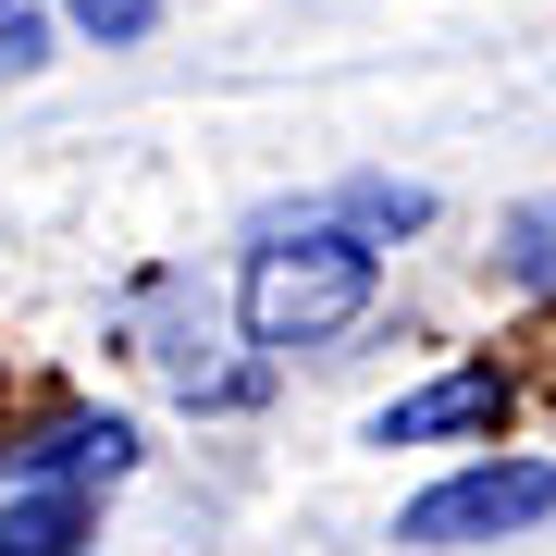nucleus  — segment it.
I'll use <instances>...</instances> for the list:
<instances>
[{"mask_svg":"<svg viewBox=\"0 0 556 556\" xmlns=\"http://www.w3.org/2000/svg\"><path fill=\"white\" fill-rule=\"evenodd\" d=\"M532 519H556V457H482V470L433 482V495L396 519V544L457 556V544H507V532H532Z\"/></svg>","mask_w":556,"mask_h":556,"instance_id":"nucleus-2","label":"nucleus"},{"mask_svg":"<svg viewBox=\"0 0 556 556\" xmlns=\"http://www.w3.org/2000/svg\"><path fill=\"white\" fill-rule=\"evenodd\" d=\"M420 223H433V199H420V186H346V223H334V236L371 248V236H420Z\"/></svg>","mask_w":556,"mask_h":556,"instance_id":"nucleus-7","label":"nucleus"},{"mask_svg":"<svg viewBox=\"0 0 556 556\" xmlns=\"http://www.w3.org/2000/svg\"><path fill=\"white\" fill-rule=\"evenodd\" d=\"M62 13H75V25H100V38L124 50V38H149V13H161V0H62Z\"/></svg>","mask_w":556,"mask_h":556,"instance_id":"nucleus-9","label":"nucleus"},{"mask_svg":"<svg viewBox=\"0 0 556 556\" xmlns=\"http://www.w3.org/2000/svg\"><path fill=\"white\" fill-rule=\"evenodd\" d=\"M87 544V495H50V482H25L13 507H0V556H75Z\"/></svg>","mask_w":556,"mask_h":556,"instance_id":"nucleus-5","label":"nucleus"},{"mask_svg":"<svg viewBox=\"0 0 556 556\" xmlns=\"http://www.w3.org/2000/svg\"><path fill=\"white\" fill-rule=\"evenodd\" d=\"M507 420V383L495 371H445V383H420V396H396L371 420V445H457V433H495Z\"/></svg>","mask_w":556,"mask_h":556,"instance_id":"nucleus-4","label":"nucleus"},{"mask_svg":"<svg viewBox=\"0 0 556 556\" xmlns=\"http://www.w3.org/2000/svg\"><path fill=\"white\" fill-rule=\"evenodd\" d=\"M358 309H371V248L334 236V223L248 248V273H236V321H248V346H273V358H285V346L346 334Z\"/></svg>","mask_w":556,"mask_h":556,"instance_id":"nucleus-1","label":"nucleus"},{"mask_svg":"<svg viewBox=\"0 0 556 556\" xmlns=\"http://www.w3.org/2000/svg\"><path fill=\"white\" fill-rule=\"evenodd\" d=\"M507 285H532V298H556V199H532V211H507Z\"/></svg>","mask_w":556,"mask_h":556,"instance_id":"nucleus-6","label":"nucleus"},{"mask_svg":"<svg viewBox=\"0 0 556 556\" xmlns=\"http://www.w3.org/2000/svg\"><path fill=\"white\" fill-rule=\"evenodd\" d=\"M0 470H13V482H50V495L124 482V470H137V420H112V408H75V420H50L38 445H0Z\"/></svg>","mask_w":556,"mask_h":556,"instance_id":"nucleus-3","label":"nucleus"},{"mask_svg":"<svg viewBox=\"0 0 556 556\" xmlns=\"http://www.w3.org/2000/svg\"><path fill=\"white\" fill-rule=\"evenodd\" d=\"M50 50V25H38V0H0V75H25V62Z\"/></svg>","mask_w":556,"mask_h":556,"instance_id":"nucleus-8","label":"nucleus"}]
</instances>
